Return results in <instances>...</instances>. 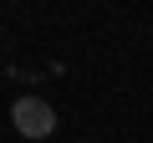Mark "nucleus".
Segmentation results:
<instances>
[{"label": "nucleus", "mask_w": 153, "mask_h": 143, "mask_svg": "<svg viewBox=\"0 0 153 143\" xmlns=\"http://www.w3.org/2000/svg\"><path fill=\"white\" fill-rule=\"evenodd\" d=\"M10 123H16L21 138H46V133L56 128V112H51V102H41V97H16Z\"/></svg>", "instance_id": "nucleus-1"}]
</instances>
